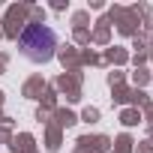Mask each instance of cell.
<instances>
[{
    "instance_id": "cell-1",
    "label": "cell",
    "mask_w": 153,
    "mask_h": 153,
    "mask_svg": "<svg viewBox=\"0 0 153 153\" xmlns=\"http://www.w3.org/2000/svg\"><path fill=\"white\" fill-rule=\"evenodd\" d=\"M54 48H57V39H54V33H51L48 27H42V24H30V27L21 33V51H24L30 60H36V63H48V60L54 57Z\"/></svg>"
}]
</instances>
